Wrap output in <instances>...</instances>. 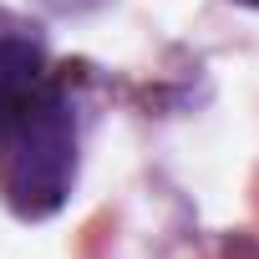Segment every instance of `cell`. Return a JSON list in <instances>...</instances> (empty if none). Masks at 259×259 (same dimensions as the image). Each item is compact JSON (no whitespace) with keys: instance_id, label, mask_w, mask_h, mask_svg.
<instances>
[{"instance_id":"obj_1","label":"cell","mask_w":259,"mask_h":259,"mask_svg":"<svg viewBox=\"0 0 259 259\" xmlns=\"http://www.w3.org/2000/svg\"><path fill=\"white\" fill-rule=\"evenodd\" d=\"M76 178V117L66 92L51 81L31 112L0 138V193L21 219H46L61 208Z\"/></svg>"},{"instance_id":"obj_2","label":"cell","mask_w":259,"mask_h":259,"mask_svg":"<svg viewBox=\"0 0 259 259\" xmlns=\"http://www.w3.org/2000/svg\"><path fill=\"white\" fill-rule=\"evenodd\" d=\"M51 87L46 56L26 36H0V138L31 112V102Z\"/></svg>"},{"instance_id":"obj_3","label":"cell","mask_w":259,"mask_h":259,"mask_svg":"<svg viewBox=\"0 0 259 259\" xmlns=\"http://www.w3.org/2000/svg\"><path fill=\"white\" fill-rule=\"evenodd\" d=\"M46 6H56V11H81V6H92V0H46Z\"/></svg>"},{"instance_id":"obj_4","label":"cell","mask_w":259,"mask_h":259,"mask_svg":"<svg viewBox=\"0 0 259 259\" xmlns=\"http://www.w3.org/2000/svg\"><path fill=\"white\" fill-rule=\"evenodd\" d=\"M244 6H259V0H244Z\"/></svg>"}]
</instances>
